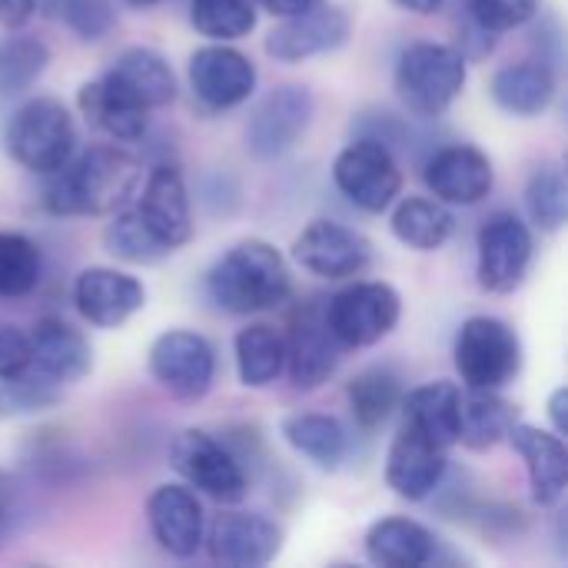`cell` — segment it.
I'll use <instances>...</instances> for the list:
<instances>
[{
	"instance_id": "6da1fadb",
	"label": "cell",
	"mask_w": 568,
	"mask_h": 568,
	"mask_svg": "<svg viewBox=\"0 0 568 568\" xmlns=\"http://www.w3.org/2000/svg\"><path fill=\"white\" fill-rule=\"evenodd\" d=\"M140 183V163L120 146H90L47 173L43 206L53 216L116 213Z\"/></svg>"
},
{
	"instance_id": "7a4b0ae2",
	"label": "cell",
	"mask_w": 568,
	"mask_h": 568,
	"mask_svg": "<svg viewBox=\"0 0 568 568\" xmlns=\"http://www.w3.org/2000/svg\"><path fill=\"white\" fill-rule=\"evenodd\" d=\"M290 290H293V283H290L286 260L266 240L236 243L206 273L210 300L233 316H253V313L276 310L280 303L290 300Z\"/></svg>"
},
{
	"instance_id": "3957f363",
	"label": "cell",
	"mask_w": 568,
	"mask_h": 568,
	"mask_svg": "<svg viewBox=\"0 0 568 568\" xmlns=\"http://www.w3.org/2000/svg\"><path fill=\"white\" fill-rule=\"evenodd\" d=\"M469 80L466 53L449 43H409L396 63V93L416 116L446 113Z\"/></svg>"
},
{
	"instance_id": "277c9868",
	"label": "cell",
	"mask_w": 568,
	"mask_h": 568,
	"mask_svg": "<svg viewBox=\"0 0 568 568\" xmlns=\"http://www.w3.org/2000/svg\"><path fill=\"white\" fill-rule=\"evenodd\" d=\"M3 146L23 170L47 176L60 170L77 150L73 116L57 97H33L13 110L3 130Z\"/></svg>"
},
{
	"instance_id": "5b68a950",
	"label": "cell",
	"mask_w": 568,
	"mask_h": 568,
	"mask_svg": "<svg viewBox=\"0 0 568 568\" xmlns=\"http://www.w3.org/2000/svg\"><path fill=\"white\" fill-rule=\"evenodd\" d=\"M456 373L466 389H503L523 369L519 333L496 316H473L459 326L456 336Z\"/></svg>"
},
{
	"instance_id": "8992f818",
	"label": "cell",
	"mask_w": 568,
	"mask_h": 568,
	"mask_svg": "<svg viewBox=\"0 0 568 568\" xmlns=\"http://www.w3.org/2000/svg\"><path fill=\"white\" fill-rule=\"evenodd\" d=\"M403 316L396 286L369 280L339 290L326 303V326L343 349H369L383 343Z\"/></svg>"
},
{
	"instance_id": "52a82bcc",
	"label": "cell",
	"mask_w": 568,
	"mask_h": 568,
	"mask_svg": "<svg viewBox=\"0 0 568 568\" xmlns=\"http://www.w3.org/2000/svg\"><path fill=\"white\" fill-rule=\"evenodd\" d=\"M170 466L186 479L190 489L210 496L213 503L233 506V503L246 499V493H250V479H246L240 459L203 429H183L173 439Z\"/></svg>"
},
{
	"instance_id": "ba28073f",
	"label": "cell",
	"mask_w": 568,
	"mask_h": 568,
	"mask_svg": "<svg viewBox=\"0 0 568 568\" xmlns=\"http://www.w3.org/2000/svg\"><path fill=\"white\" fill-rule=\"evenodd\" d=\"M339 193L363 213H383L403 193V170L383 140H353L333 163Z\"/></svg>"
},
{
	"instance_id": "9c48e42d",
	"label": "cell",
	"mask_w": 568,
	"mask_h": 568,
	"mask_svg": "<svg viewBox=\"0 0 568 568\" xmlns=\"http://www.w3.org/2000/svg\"><path fill=\"white\" fill-rule=\"evenodd\" d=\"M150 373L170 396L196 403L213 389L216 349L193 329H170L150 346Z\"/></svg>"
},
{
	"instance_id": "30bf717a",
	"label": "cell",
	"mask_w": 568,
	"mask_h": 568,
	"mask_svg": "<svg viewBox=\"0 0 568 568\" xmlns=\"http://www.w3.org/2000/svg\"><path fill=\"white\" fill-rule=\"evenodd\" d=\"M316 100L306 87L286 83L270 90L246 123V146L256 160H276L290 153L310 130Z\"/></svg>"
},
{
	"instance_id": "8fae6325",
	"label": "cell",
	"mask_w": 568,
	"mask_h": 568,
	"mask_svg": "<svg viewBox=\"0 0 568 568\" xmlns=\"http://www.w3.org/2000/svg\"><path fill=\"white\" fill-rule=\"evenodd\" d=\"M536 243L516 213H493L479 230V283L489 293H516L532 266Z\"/></svg>"
},
{
	"instance_id": "7c38bea8",
	"label": "cell",
	"mask_w": 568,
	"mask_h": 568,
	"mask_svg": "<svg viewBox=\"0 0 568 568\" xmlns=\"http://www.w3.org/2000/svg\"><path fill=\"white\" fill-rule=\"evenodd\" d=\"M293 260L320 280L359 276L373 260V243L346 223L313 220L293 243Z\"/></svg>"
},
{
	"instance_id": "4fadbf2b",
	"label": "cell",
	"mask_w": 568,
	"mask_h": 568,
	"mask_svg": "<svg viewBox=\"0 0 568 568\" xmlns=\"http://www.w3.org/2000/svg\"><path fill=\"white\" fill-rule=\"evenodd\" d=\"M286 343V373L290 383L296 389H320L323 383H329V376L339 366V353L343 346L336 343V336L326 326V306L320 303H306L293 313L290 320V333L283 336Z\"/></svg>"
},
{
	"instance_id": "5bb4252c",
	"label": "cell",
	"mask_w": 568,
	"mask_h": 568,
	"mask_svg": "<svg viewBox=\"0 0 568 568\" xmlns=\"http://www.w3.org/2000/svg\"><path fill=\"white\" fill-rule=\"evenodd\" d=\"M353 33V20L336 3H313L296 17H283L266 37V53L280 63H300L329 50H339Z\"/></svg>"
},
{
	"instance_id": "9a60e30c",
	"label": "cell",
	"mask_w": 568,
	"mask_h": 568,
	"mask_svg": "<svg viewBox=\"0 0 568 568\" xmlns=\"http://www.w3.org/2000/svg\"><path fill=\"white\" fill-rule=\"evenodd\" d=\"M283 526L263 513H223L203 536L216 566L263 568L283 549Z\"/></svg>"
},
{
	"instance_id": "2e32d148",
	"label": "cell",
	"mask_w": 568,
	"mask_h": 568,
	"mask_svg": "<svg viewBox=\"0 0 568 568\" xmlns=\"http://www.w3.org/2000/svg\"><path fill=\"white\" fill-rule=\"evenodd\" d=\"M186 77L193 97L210 110H233L256 90V63L226 43L200 47L186 63Z\"/></svg>"
},
{
	"instance_id": "e0dca14e",
	"label": "cell",
	"mask_w": 568,
	"mask_h": 568,
	"mask_svg": "<svg viewBox=\"0 0 568 568\" xmlns=\"http://www.w3.org/2000/svg\"><path fill=\"white\" fill-rule=\"evenodd\" d=\"M423 180L429 193L446 206H476L496 186L493 160L473 143H453L429 156Z\"/></svg>"
},
{
	"instance_id": "ac0fdd59",
	"label": "cell",
	"mask_w": 568,
	"mask_h": 568,
	"mask_svg": "<svg viewBox=\"0 0 568 568\" xmlns=\"http://www.w3.org/2000/svg\"><path fill=\"white\" fill-rule=\"evenodd\" d=\"M146 519L156 546L173 559H193L203 549L206 516L203 503L190 486H156L146 499Z\"/></svg>"
},
{
	"instance_id": "d6986e66",
	"label": "cell",
	"mask_w": 568,
	"mask_h": 568,
	"mask_svg": "<svg viewBox=\"0 0 568 568\" xmlns=\"http://www.w3.org/2000/svg\"><path fill=\"white\" fill-rule=\"evenodd\" d=\"M80 316L97 329H116L146 306V290L136 276L113 266H90L73 283Z\"/></svg>"
},
{
	"instance_id": "ffe728a7",
	"label": "cell",
	"mask_w": 568,
	"mask_h": 568,
	"mask_svg": "<svg viewBox=\"0 0 568 568\" xmlns=\"http://www.w3.org/2000/svg\"><path fill=\"white\" fill-rule=\"evenodd\" d=\"M446 469H449V449H443L439 443L426 439L409 426L399 429L386 456V483L399 499L406 503L429 499L443 486Z\"/></svg>"
},
{
	"instance_id": "44dd1931",
	"label": "cell",
	"mask_w": 568,
	"mask_h": 568,
	"mask_svg": "<svg viewBox=\"0 0 568 568\" xmlns=\"http://www.w3.org/2000/svg\"><path fill=\"white\" fill-rule=\"evenodd\" d=\"M133 210L140 213L146 230L166 250H180L183 243L193 240V216H190L186 183H183V173L173 163H160V166L150 170V176L143 183V193H140Z\"/></svg>"
},
{
	"instance_id": "7402d4cb",
	"label": "cell",
	"mask_w": 568,
	"mask_h": 568,
	"mask_svg": "<svg viewBox=\"0 0 568 568\" xmlns=\"http://www.w3.org/2000/svg\"><path fill=\"white\" fill-rule=\"evenodd\" d=\"M27 339H30V363L27 366L60 389L70 383H80L93 369L90 339L60 316L40 320Z\"/></svg>"
},
{
	"instance_id": "603a6c76",
	"label": "cell",
	"mask_w": 568,
	"mask_h": 568,
	"mask_svg": "<svg viewBox=\"0 0 568 568\" xmlns=\"http://www.w3.org/2000/svg\"><path fill=\"white\" fill-rule=\"evenodd\" d=\"M506 439L516 446V453L526 463L529 486H532V503L542 506V509H556L562 503L568 486V453L562 436L536 429V426L516 419V426L509 429Z\"/></svg>"
},
{
	"instance_id": "cb8c5ba5",
	"label": "cell",
	"mask_w": 568,
	"mask_h": 568,
	"mask_svg": "<svg viewBox=\"0 0 568 568\" xmlns=\"http://www.w3.org/2000/svg\"><path fill=\"white\" fill-rule=\"evenodd\" d=\"M103 80L126 97L130 103L143 106V110H160L166 103L176 100V77L173 67L166 63L163 53L150 50V47H126L110 70L103 73Z\"/></svg>"
},
{
	"instance_id": "d4e9b609",
	"label": "cell",
	"mask_w": 568,
	"mask_h": 568,
	"mask_svg": "<svg viewBox=\"0 0 568 568\" xmlns=\"http://www.w3.org/2000/svg\"><path fill=\"white\" fill-rule=\"evenodd\" d=\"M366 556L373 566L419 568L436 562L439 539L409 516H386L366 532Z\"/></svg>"
},
{
	"instance_id": "484cf974",
	"label": "cell",
	"mask_w": 568,
	"mask_h": 568,
	"mask_svg": "<svg viewBox=\"0 0 568 568\" xmlns=\"http://www.w3.org/2000/svg\"><path fill=\"white\" fill-rule=\"evenodd\" d=\"M459 386L449 379H436L403 393V426L423 433L426 439L453 449L459 443Z\"/></svg>"
},
{
	"instance_id": "4316f807",
	"label": "cell",
	"mask_w": 568,
	"mask_h": 568,
	"mask_svg": "<svg viewBox=\"0 0 568 568\" xmlns=\"http://www.w3.org/2000/svg\"><path fill=\"white\" fill-rule=\"evenodd\" d=\"M489 93L513 116H539L556 100V73L539 60L509 63L493 73Z\"/></svg>"
},
{
	"instance_id": "83f0119b",
	"label": "cell",
	"mask_w": 568,
	"mask_h": 568,
	"mask_svg": "<svg viewBox=\"0 0 568 568\" xmlns=\"http://www.w3.org/2000/svg\"><path fill=\"white\" fill-rule=\"evenodd\" d=\"M77 103L87 116V123H93L100 133H106L110 140H120V143H133L146 133V120H150V110L130 103L126 97H120L103 77L90 80L80 87L77 93Z\"/></svg>"
},
{
	"instance_id": "f1b7e54d",
	"label": "cell",
	"mask_w": 568,
	"mask_h": 568,
	"mask_svg": "<svg viewBox=\"0 0 568 568\" xmlns=\"http://www.w3.org/2000/svg\"><path fill=\"white\" fill-rule=\"evenodd\" d=\"M516 426V409L496 389L459 393V443L483 453L499 446Z\"/></svg>"
},
{
	"instance_id": "f546056e",
	"label": "cell",
	"mask_w": 568,
	"mask_h": 568,
	"mask_svg": "<svg viewBox=\"0 0 568 568\" xmlns=\"http://www.w3.org/2000/svg\"><path fill=\"white\" fill-rule=\"evenodd\" d=\"M280 433L300 456H306L320 469H336L349 453L346 426L326 413H293L283 419Z\"/></svg>"
},
{
	"instance_id": "4dcf8cb0",
	"label": "cell",
	"mask_w": 568,
	"mask_h": 568,
	"mask_svg": "<svg viewBox=\"0 0 568 568\" xmlns=\"http://www.w3.org/2000/svg\"><path fill=\"white\" fill-rule=\"evenodd\" d=\"M236 373L246 389H266L283 376L286 343L283 333L270 323H250L236 333Z\"/></svg>"
},
{
	"instance_id": "1f68e13d",
	"label": "cell",
	"mask_w": 568,
	"mask_h": 568,
	"mask_svg": "<svg viewBox=\"0 0 568 568\" xmlns=\"http://www.w3.org/2000/svg\"><path fill=\"white\" fill-rule=\"evenodd\" d=\"M346 403L363 429H379L403 403V376L393 366H366L346 386Z\"/></svg>"
},
{
	"instance_id": "d6a6232c",
	"label": "cell",
	"mask_w": 568,
	"mask_h": 568,
	"mask_svg": "<svg viewBox=\"0 0 568 568\" xmlns=\"http://www.w3.org/2000/svg\"><path fill=\"white\" fill-rule=\"evenodd\" d=\"M393 236L409 246V250H419V253H433L439 250L449 236H453V213L446 210V203L439 200H429V196H406L396 203L393 210Z\"/></svg>"
},
{
	"instance_id": "836d02e7",
	"label": "cell",
	"mask_w": 568,
	"mask_h": 568,
	"mask_svg": "<svg viewBox=\"0 0 568 568\" xmlns=\"http://www.w3.org/2000/svg\"><path fill=\"white\" fill-rule=\"evenodd\" d=\"M50 63V47L33 33L0 37V93L30 90Z\"/></svg>"
},
{
	"instance_id": "e575fe53",
	"label": "cell",
	"mask_w": 568,
	"mask_h": 568,
	"mask_svg": "<svg viewBox=\"0 0 568 568\" xmlns=\"http://www.w3.org/2000/svg\"><path fill=\"white\" fill-rule=\"evenodd\" d=\"M190 23L196 33L230 43L243 40L256 30V3L253 0H190Z\"/></svg>"
},
{
	"instance_id": "d590c367",
	"label": "cell",
	"mask_w": 568,
	"mask_h": 568,
	"mask_svg": "<svg viewBox=\"0 0 568 568\" xmlns=\"http://www.w3.org/2000/svg\"><path fill=\"white\" fill-rule=\"evenodd\" d=\"M103 246L110 256L123 260V263H136V266H150V263H160L163 256H170L173 250H166L150 230L146 223L140 220L136 210H123L116 213L106 230H103Z\"/></svg>"
},
{
	"instance_id": "8d00e7d4",
	"label": "cell",
	"mask_w": 568,
	"mask_h": 568,
	"mask_svg": "<svg viewBox=\"0 0 568 568\" xmlns=\"http://www.w3.org/2000/svg\"><path fill=\"white\" fill-rule=\"evenodd\" d=\"M40 250L23 233H0V300H20L40 283Z\"/></svg>"
},
{
	"instance_id": "74e56055",
	"label": "cell",
	"mask_w": 568,
	"mask_h": 568,
	"mask_svg": "<svg viewBox=\"0 0 568 568\" xmlns=\"http://www.w3.org/2000/svg\"><path fill=\"white\" fill-rule=\"evenodd\" d=\"M37 7L47 20L67 27L83 43L103 40L116 23L110 0H37Z\"/></svg>"
},
{
	"instance_id": "f35d334b",
	"label": "cell",
	"mask_w": 568,
	"mask_h": 568,
	"mask_svg": "<svg viewBox=\"0 0 568 568\" xmlns=\"http://www.w3.org/2000/svg\"><path fill=\"white\" fill-rule=\"evenodd\" d=\"M526 206L539 230L559 233L568 216V183L562 166H539L526 186Z\"/></svg>"
},
{
	"instance_id": "ab89813d",
	"label": "cell",
	"mask_w": 568,
	"mask_h": 568,
	"mask_svg": "<svg viewBox=\"0 0 568 568\" xmlns=\"http://www.w3.org/2000/svg\"><path fill=\"white\" fill-rule=\"evenodd\" d=\"M469 10L476 27L486 33H506L529 23L539 10V0H473Z\"/></svg>"
},
{
	"instance_id": "60d3db41",
	"label": "cell",
	"mask_w": 568,
	"mask_h": 568,
	"mask_svg": "<svg viewBox=\"0 0 568 568\" xmlns=\"http://www.w3.org/2000/svg\"><path fill=\"white\" fill-rule=\"evenodd\" d=\"M27 363H30V339L17 326L0 323V379L17 376L20 369H27Z\"/></svg>"
},
{
	"instance_id": "b9f144b4",
	"label": "cell",
	"mask_w": 568,
	"mask_h": 568,
	"mask_svg": "<svg viewBox=\"0 0 568 568\" xmlns=\"http://www.w3.org/2000/svg\"><path fill=\"white\" fill-rule=\"evenodd\" d=\"M33 10H37V0H0V23L10 30L23 27Z\"/></svg>"
},
{
	"instance_id": "7bdbcfd3",
	"label": "cell",
	"mask_w": 568,
	"mask_h": 568,
	"mask_svg": "<svg viewBox=\"0 0 568 568\" xmlns=\"http://www.w3.org/2000/svg\"><path fill=\"white\" fill-rule=\"evenodd\" d=\"M260 10H266V13H273V17H296V13H303V10H310L313 3H320V0H253Z\"/></svg>"
},
{
	"instance_id": "ee69618b",
	"label": "cell",
	"mask_w": 568,
	"mask_h": 568,
	"mask_svg": "<svg viewBox=\"0 0 568 568\" xmlns=\"http://www.w3.org/2000/svg\"><path fill=\"white\" fill-rule=\"evenodd\" d=\"M566 386H559V389L549 396V419H552V433H559V436H566Z\"/></svg>"
},
{
	"instance_id": "f6af8a7d",
	"label": "cell",
	"mask_w": 568,
	"mask_h": 568,
	"mask_svg": "<svg viewBox=\"0 0 568 568\" xmlns=\"http://www.w3.org/2000/svg\"><path fill=\"white\" fill-rule=\"evenodd\" d=\"M393 3L403 7V10H409V13H416V17H433V13L443 10L446 0H393Z\"/></svg>"
},
{
	"instance_id": "bcb514c9",
	"label": "cell",
	"mask_w": 568,
	"mask_h": 568,
	"mask_svg": "<svg viewBox=\"0 0 568 568\" xmlns=\"http://www.w3.org/2000/svg\"><path fill=\"white\" fill-rule=\"evenodd\" d=\"M130 7H153V3H160V0H126Z\"/></svg>"
},
{
	"instance_id": "7dc6e473",
	"label": "cell",
	"mask_w": 568,
	"mask_h": 568,
	"mask_svg": "<svg viewBox=\"0 0 568 568\" xmlns=\"http://www.w3.org/2000/svg\"><path fill=\"white\" fill-rule=\"evenodd\" d=\"M10 416V409H7V403H3V396H0V419H7Z\"/></svg>"
}]
</instances>
